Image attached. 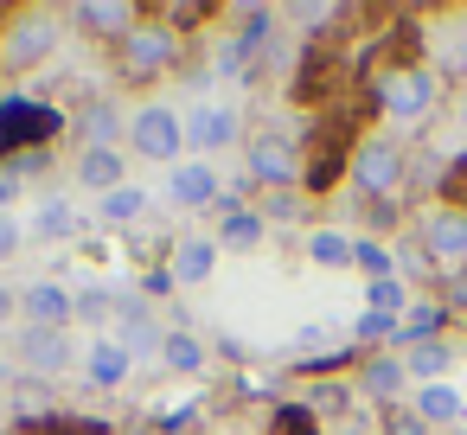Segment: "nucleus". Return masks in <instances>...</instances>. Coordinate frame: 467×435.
Here are the masks:
<instances>
[{
    "mask_svg": "<svg viewBox=\"0 0 467 435\" xmlns=\"http://www.w3.org/2000/svg\"><path fill=\"white\" fill-rule=\"evenodd\" d=\"M378 103H384L390 122H422V116L441 103V78H435V71H390V78L378 84Z\"/></svg>",
    "mask_w": 467,
    "mask_h": 435,
    "instance_id": "nucleus-3",
    "label": "nucleus"
},
{
    "mask_svg": "<svg viewBox=\"0 0 467 435\" xmlns=\"http://www.w3.org/2000/svg\"><path fill=\"white\" fill-rule=\"evenodd\" d=\"M397 301H403V288H397L390 275H378V282H371V307H378V314H390Z\"/></svg>",
    "mask_w": 467,
    "mask_h": 435,
    "instance_id": "nucleus-27",
    "label": "nucleus"
},
{
    "mask_svg": "<svg viewBox=\"0 0 467 435\" xmlns=\"http://www.w3.org/2000/svg\"><path fill=\"white\" fill-rule=\"evenodd\" d=\"M384 435H429V422H416V409H397Z\"/></svg>",
    "mask_w": 467,
    "mask_h": 435,
    "instance_id": "nucleus-29",
    "label": "nucleus"
},
{
    "mask_svg": "<svg viewBox=\"0 0 467 435\" xmlns=\"http://www.w3.org/2000/svg\"><path fill=\"white\" fill-rule=\"evenodd\" d=\"M78 186H90V192H116L122 186V148H84L78 154Z\"/></svg>",
    "mask_w": 467,
    "mask_h": 435,
    "instance_id": "nucleus-14",
    "label": "nucleus"
},
{
    "mask_svg": "<svg viewBox=\"0 0 467 435\" xmlns=\"http://www.w3.org/2000/svg\"><path fill=\"white\" fill-rule=\"evenodd\" d=\"M307 250H314V263H333V269H339V263H352V243H346L339 231H314V237H307Z\"/></svg>",
    "mask_w": 467,
    "mask_h": 435,
    "instance_id": "nucleus-22",
    "label": "nucleus"
},
{
    "mask_svg": "<svg viewBox=\"0 0 467 435\" xmlns=\"http://www.w3.org/2000/svg\"><path fill=\"white\" fill-rule=\"evenodd\" d=\"M403 384H410V365H403V358H390V352H384V358H371V365L358 371V390H365V397H378V403H384V397H397Z\"/></svg>",
    "mask_w": 467,
    "mask_h": 435,
    "instance_id": "nucleus-16",
    "label": "nucleus"
},
{
    "mask_svg": "<svg viewBox=\"0 0 467 435\" xmlns=\"http://www.w3.org/2000/svg\"><path fill=\"white\" fill-rule=\"evenodd\" d=\"M84 365H90V378H97V384H122V378H129V365H135V352H129L116 333H103V339L84 352Z\"/></svg>",
    "mask_w": 467,
    "mask_h": 435,
    "instance_id": "nucleus-15",
    "label": "nucleus"
},
{
    "mask_svg": "<svg viewBox=\"0 0 467 435\" xmlns=\"http://www.w3.org/2000/svg\"><path fill=\"white\" fill-rule=\"evenodd\" d=\"M403 365H410V378H422V384H441V371H448V352H441V346H416Z\"/></svg>",
    "mask_w": 467,
    "mask_h": 435,
    "instance_id": "nucleus-20",
    "label": "nucleus"
},
{
    "mask_svg": "<svg viewBox=\"0 0 467 435\" xmlns=\"http://www.w3.org/2000/svg\"><path fill=\"white\" fill-rule=\"evenodd\" d=\"M454 416H461L454 384H416V422H454Z\"/></svg>",
    "mask_w": 467,
    "mask_h": 435,
    "instance_id": "nucleus-17",
    "label": "nucleus"
},
{
    "mask_svg": "<svg viewBox=\"0 0 467 435\" xmlns=\"http://www.w3.org/2000/svg\"><path fill=\"white\" fill-rule=\"evenodd\" d=\"M52 52H58V14H46V7L14 14L7 33H0V65H7V71H33Z\"/></svg>",
    "mask_w": 467,
    "mask_h": 435,
    "instance_id": "nucleus-2",
    "label": "nucleus"
},
{
    "mask_svg": "<svg viewBox=\"0 0 467 435\" xmlns=\"http://www.w3.org/2000/svg\"><path fill=\"white\" fill-rule=\"evenodd\" d=\"M20 237H26V231H20V218H14V212H0V263L20 250Z\"/></svg>",
    "mask_w": 467,
    "mask_h": 435,
    "instance_id": "nucleus-26",
    "label": "nucleus"
},
{
    "mask_svg": "<svg viewBox=\"0 0 467 435\" xmlns=\"http://www.w3.org/2000/svg\"><path fill=\"white\" fill-rule=\"evenodd\" d=\"M237 141V109L231 103H199L192 116H186V148H199V161H212L218 148H231Z\"/></svg>",
    "mask_w": 467,
    "mask_h": 435,
    "instance_id": "nucleus-8",
    "label": "nucleus"
},
{
    "mask_svg": "<svg viewBox=\"0 0 467 435\" xmlns=\"http://www.w3.org/2000/svg\"><path fill=\"white\" fill-rule=\"evenodd\" d=\"M218 71H224V78H237V71H244V46H237V39H231V46H218Z\"/></svg>",
    "mask_w": 467,
    "mask_h": 435,
    "instance_id": "nucleus-30",
    "label": "nucleus"
},
{
    "mask_svg": "<svg viewBox=\"0 0 467 435\" xmlns=\"http://www.w3.org/2000/svg\"><path fill=\"white\" fill-rule=\"evenodd\" d=\"M14 314H20V295H14V288H0V326H7Z\"/></svg>",
    "mask_w": 467,
    "mask_h": 435,
    "instance_id": "nucleus-31",
    "label": "nucleus"
},
{
    "mask_svg": "<svg viewBox=\"0 0 467 435\" xmlns=\"http://www.w3.org/2000/svg\"><path fill=\"white\" fill-rule=\"evenodd\" d=\"M20 314L33 320V326H71V288H58V282H26V295H20Z\"/></svg>",
    "mask_w": 467,
    "mask_h": 435,
    "instance_id": "nucleus-11",
    "label": "nucleus"
},
{
    "mask_svg": "<svg viewBox=\"0 0 467 435\" xmlns=\"http://www.w3.org/2000/svg\"><path fill=\"white\" fill-rule=\"evenodd\" d=\"M71 20H78V26H97V33H109V39H129V33L141 26V14L129 7V0H84Z\"/></svg>",
    "mask_w": 467,
    "mask_h": 435,
    "instance_id": "nucleus-12",
    "label": "nucleus"
},
{
    "mask_svg": "<svg viewBox=\"0 0 467 435\" xmlns=\"http://www.w3.org/2000/svg\"><path fill=\"white\" fill-rule=\"evenodd\" d=\"M180 58V39L167 33V26H135L129 39H122V71L129 78H154V71H167Z\"/></svg>",
    "mask_w": 467,
    "mask_h": 435,
    "instance_id": "nucleus-7",
    "label": "nucleus"
},
{
    "mask_svg": "<svg viewBox=\"0 0 467 435\" xmlns=\"http://www.w3.org/2000/svg\"><path fill=\"white\" fill-rule=\"evenodd\" d=\"M256 237H263V218H256V212H231V218H224V243H231V250H250Z\"/></svg>",
    "mask_w": 467,
    "mask_h": 435,
    "instance_id": "nucleus-21",
    "label": "nucleus"
},
{
    "mask_svg": "<svg viewBox=\"0 0 467 435\" xmlns=\"http://www.w3.org/2000/svg\"><path fill=\"white\" fill-rule=\"evenodd\" d=\"M141 212H148V192H141V186H116V192L103 199V218H109V224H129V218H141Z\"/></svg>",
    "mask_w": 467,
    "mask_h": 435,
    "instance_id": "nucleus-19",
    "label": "nucleus"
},
{
    "mask_svg": "<svg viewBox=\"0 0 467 435\" xmlns=\"http://www.w3.org/2000/svg\"><path fill=\"white\" fill-rule=\"evenodd\" d=\"M161 358H167L173 371H199V346H192V333H167V339H161Z\"/></svg>",
    "mask_w": 467,
    "mask_h": 435,
    "instance_id": "nucleus-23",
    "label": "nucleus"
},
{
    "mask_svg": "<svg viewBox=\"0 0 467 435\" xmlns=\"http://www.w3.org/2000/svg\"><path fill=\"white\" fill-rule=\"evenodd\" d=\"M167 199L186 205V212L212 205V199H218V173H212V161H180V167L167 173Z\"/></svg>",
    "mask_w": 467,
    "mask_h": 435,
    "instance_id": "nucleus-10",
    "label": "nucleus"
},
{
    "mask_svg": "<svg viewBox=\"0 0 467 435\" xmlns=\"http://www.w3.org/2000/svg\"><path fill=\"white\" fill-rule=\"evenodd\" d=\"M116 135H129V122L116 116V103H90L84 109V148H116Z\"/></svg>",
    "mask_w": 467,
    "mask_h": 435,
    "instance_id": "nucleus-18",
    "label": "nucleus"
},
{
    "mask_svg": "<svg viewBox=\"0 0 467 435\" xmlns=\"http://www.w3.org/2000/svg\"><path fill=\"white\" fill-rule=\"evenodd\" d=\"M352 186L371 192V199H390L403 186V148L397 141H365L358 161H352Z\"/></svg>",
    "mask_w": 467,
    "mask_h": 435,
    "instance_id": "nucleus-6",
    "label": "nucleus"
},
{
    "mask_svg": "<svg viewBox=\"0 0 467 435\" xmlns=\"http://www.w3.org/2000/svg\"><path fill=\"white\" fill-rule=\"evenodd\" d=\"M250 173H256L263 186H295V173H301L295 141H288V135H256V141H250Z\"/></svg>",
    "mask_w": 467,
    "mask_h": 435,
    "instance_id": "nucleus-9",
    "label": "nucleus"
},
{
    "mask_svg": "<svg viewBox=\"0 0 467 435\" xmlns=\"http://www.w3.org/2000/svg\"><path fill=\"white\" fill-rule=\"evenodd\" d=\"M288 20H301V26H333V20H339V7L314 0V7H288Z\"/></svg>",
    "mask_w": 467,
    "mask_h": 435,
    "instance_id": "nucleus-25",
    "label": "nucleus"
},
{
    "mask_svg": "<svg viewBox=\"0 0 467 435\" xmlns=\"http://www.w3.org/2000/svg\"><path fill=\"white\" fill-rule=\"evenodd\" d=\"M20 358H26L39 378H65L71 365H84V346L71 339V326H26Z\"/></svg>",
    "mask_w": 467,
    "mask_h": 435,
    "instance_id": "nucleus-4",
    "label": "nucleus"
},
{
    "mask_svg": "<svg viewBox=\"0 0 467 435\" xmlns=\"http://www.w3.org/2000/svg\"><path fill=\"white\" fill-rule=\"evenodd\" d=\"M212 269H218V243H212V237H180V250H173V282H180V288H199V282H212Z\"/></svg>",
    "mask_w": 467,
    "mask_h": 435,
    "instance_id": "nucleus-13",
    "label": "nucleus"
},
{
    "mask_svg": "<svg viewBox=\"0 0 467 435\" xmlns=\"http://www.w3.org/2000/svg\"><path fill=\"white\" fill-rule=\"evenodd\" d=\"M26 167H33V161H14V167H0V205H7V199L20 192V180H26Z\"/></svg>",
    "mask_w": 467,
    "mask_h": 435,
    "instance_id": "nucleus-28",
    "label": "nucleus"
},
{
    "mask_svg": "<svg viewBox=\"0 0 467 435\" xmlns=\"http://www.w3.org/2000/svg\"><path fill=\"white\" fill-rule=\"evenodd\" d=\"M33 231H71V205H65V199H46V205L33 212Z\"/></svg>",
    "mask_w": 467,
    "mask_h": 435,
    "instance_id": "nucleus-24",
    "label": "nucleus"
},
{
    "mask_svg": "<svg viewBox=\"0 0 467 435\" xmlns=\"http://www.w3.org/2000/svg\"><path fill=\"white\" fill-rule=\"evenodd\" d=\"M129 435H154V429H129Z\"/></svg>",
    "mask_w": 467,
    "mask_h": 435,
    "instance_id": "nucleus-32",
    "label": "nucleus"
},
{
    "mask_svg": "<svg viewBox=\"0 0 467 435\" xmlns=\"http://www.w3.org/2000/svg\"><path fill=\"white\" fill-rule=\"evenodd\" d=\"M129 148H135L141 161L180 167V154H186V116L167 109V103H141V109L129 116Z\"/></svg>",
    "mask_w": 467,
    "mask_h": 435,
    "instance_id": "nucleus-1",
    "label": "nucleus"
},
{
    "mask_svg": "<svg viewBox=\"0 0 467 435\" xmlns=\"http://www.w3.org/2000/svg\"><path fill=\"white\" fill-rule=\"evenodd\" d=\"M422 250L441 269H467V212L461 205H429L422 212Z\"/></svg>",
    "mask_w": 467,
    "mask_h": 435,
    "instance_id": "nucleus-5",
    "label": "nucleus"
}]
</instances>
